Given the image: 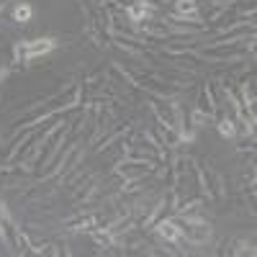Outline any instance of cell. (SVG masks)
<instances>
[{
    "label": "cell",
    "mask_w": 257,
    "mask_h": 257,
    "mask_svg": "<svg viewBox=\"0 0 257 257\" xmlns=\"http://www.w3.org/2000/svg\"><path fill=\"white\" fill-rule=\"evenodd\" d=\"M177 10H180V13H188L193 21L198 18L196 16V0H177Z\"/></svg>",
    "instance_id": "obj_3"
},
{
    "label": "cell",
    "mask_w": 257,
    "mask_h": 257,
    "mask_svg": "<svg viewBox=\"0 0 257 257\" xmlns=\"http://www.w3.org/2000/svg\"><path fill=\"white\" fill-rule=\"evenodd\" d=\"M54 49V41L52 39H36V41H29L26 47H24V54H26V59H36L39 54H47Z\"/></svg>",
    "instance_id": "obj_1"
},
{
    "label": "cell",
    "mask_w": 257,
    "mask_h": 257,
    "mask_svg": "<svg viewBox=\"0 0 257 257\" xmlns=\"http://www.w3.org/2000/svg\"><path fill=\"white\" fill-rule=\"evenodd\" d=\"M13 18L18 21V24H26V21L31 18V5H26V3L18 5V8L13 10Z\"/></svg>",
    "instance_id": "obj_4"
},
{
    "label": "cell",
    "mask_w": 257,
    "mask_h": 257,
    "mask_svg": "<svg viewBox=\"0 0 257 257\" xmlns=\"http://www.w3.org/2000/svg\"><path fill=\"white\" fill-rule=\"evenodd\" d=\"M219 131H221V137H234V121L231 118H221L219 121Z\"/></svg>",
    "instance_id": "obj_6"
},
{
    "label": "cell",
    "mask_w": 257,
    "mask_h": 257,
    "mask_svg": "<svg viewBox=\"0 0 257 257\" xmlns=\"http://www.w3.org/2000/svg\"><path fill=\"white\" fill-rule=\"evenodd\" d=\"M129 16H131L134 21H139V18H144V16H147V3H144V0H142V3H137V5H131V8H129Z\"/></svg>",
    "instance_id": "obj_5"
},
{
    "label": "cell",
    "mask_w": 257,
    "mask_h": 257,
    "mask_svg": "<svg viewBox=\"0 0 257 257\" xmlns=\"http://www.w3.org/2000/svg\"><path fill=\"white\" fill-rule=\"evenodd\" d=\"M157 231L162 234L165 239H170V242H177V239L183 237V234H180V229H177V224H175V221H162V224L157 227Z\"/></svg>",
    "instance_id": "obj_2"
}]
</instances>
